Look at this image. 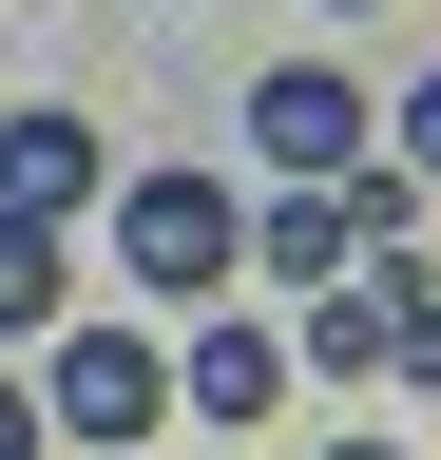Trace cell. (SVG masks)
<instances>
[{
  "mask_svg": "<svg viewBox=\"0 0 441 460\" xmlns=\"http://www.w3.org/2000/svg\"><path fill=\"white\" fill-rule=\"evenodd\" d=\"M20 326H77V250L39 211H0V345H20Z\"/></svg>",
  "mask_w": 441,
  "mask_h": 460,
  "instance_id": "cell-7",
  "label": "cell"
},
{
  "mask_svg": "<svg viewBox=\"0 0 441 460\" xmlns=\"http://www.w3.org/2000/svg\"><path fill=\"white\" fill-rule=\"evenodd\" d=\"M173 402H192V422H269V402H288V326H231V307H211L173 345Z\"/></svg>",
  "mask_w": 441,
  "mask_h": 460,
  "instance_id": "cell-4",
  "label": "cell"
},
{
  "mask_svg": "<svg viewBox=\"0 0 441 460\" xmlns=\"http://www.w3.org/2000/svg\"><path fill=\"white\" fill-rule=\"evenodd\" d=\"M116 269L154 288V307H231V269H250V211L211 192V172H135V192H116Z\"/></svg>",
  "mask_w": 441,
  "mask_h": 460,
  "instance_id": "cell-1",
  "label": "cell"
},
{
  "mask_svg": "<svg viewBox=\"0 0 441 460\" xmlns=\"http://www.w3.org/2000/svg\"><path fill=\"white\" fill-rule=\"evenodd\" d=\"M250 269L288 288V307H307V288H346V269H365V230H346V192H307V172H288V192L250 211Z\"/></svg>",
  "mask_w": 441,
  "mask_h": 460,
  "instance_id": "cell-6",
  "label": "cell"
},
{
  "mask_svg": "<svg viewBox=\"0 0 441 460\" xmlns=\"http://www.w3.org/2000/svg\"><path fill=\"white\" fill-rule=\"evenodd\" d=\"M250 154L307 172V192H346V172L384 154V115H365V77H326V58H269L250 77Z\"/></svg>",
  "mask_w": 441,
  "mask_h": 460,
  "instance_id": "cell-2",
  "label": "cell"
},
{
  "mask_svg": "<svg viewBox=\"0 0 441 460\" xmlns=\"http://www.w3.org/2000/svg\"><path fill=\"white\" fill-rule=\"evenodd\" d=\"M326 460H403V441H326Z\"/></svg>",
  "mask_w": 441,
  "mask_h": 460,
  "instance_id": "cell-10",
  "label": "cell"
},
{
  "mask_svg": "<svg viewBox=\"0 0 441 460\" xmlns=\"http://www.w3.org/2000/svg\"><path fill=\"white\" fill-rule=\"evenodd\" d=\"M384 154H403V172H441V77H403V96H384Z\"/></svg>",
  "mask_w": 441,
  "mask_h": 460,
  "instance_id": "cell-8",
  "label": "cell"
},
{
  "mask_svg": "<svg viewBox=\"0 0 441 460\" xmlns=\"http://www.w3.org/2000/svg\"><path fill=\"white\" fill-rule=\"evenodd\" d=\"M154 402H173V345L154 326H58V384H39L58 441H154Z\"/></svg>",
  "mask_w": 441,
  "mask_h": 460,
  "instance_id": "cell-3",
  "label": "cell"
},
{
  "mask_svg": "<svg viewBox=\"0 0 441 460\" xmlns=\"http://www.w3.org/2000/svg\"><path fill=\"white\" fill-rule=\"evenodd\" d=\"M326 20H365V0H326Z\"/></svg>",
  "mask_w": 441,
  "mask_h": 460,
  "instance_id": "cell-11",
  "label": "cell"
},
{
  "mask_svg": "<svg viewBox=\"0 0 441 460\" xmlns=\"http://www.w3.org/2000/svg\"><path fill=\"white\" fill-rule=\"evenodd\" d=\"M39 441H58V422H39V384H0V460H39Z\"/></svg>",
  "mask_w": 441,
  "mask_h": 460,
  "instance_id": "cell-9",
  "label": "cell"
},
{
  "mask_svg": "<svg viewBox=\"0 0 441 460\" xmlns=\"http://www.w3.org/2000/svg\"><path fill=\"white\" fill-rule=\"evenodd\" d=\"M0 211H39V230L96 211V115H58V96H39V115H0Z\"/></svg>",
  "mask_w": 441,
  "mask_h": 460,
  "instance_id": "cell-5",
  "label": "cell"
}]
</instances>
